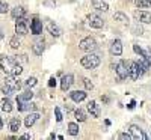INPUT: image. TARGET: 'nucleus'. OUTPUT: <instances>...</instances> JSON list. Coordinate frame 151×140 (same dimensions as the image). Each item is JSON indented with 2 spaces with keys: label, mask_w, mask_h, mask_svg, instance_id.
<instances>
[{
  "label": "nucleus",
  "mask_w": 151,
  "mask_h": 140,
  "mask_svg": "<svg viewBox=\"0 0 151 140\" xmlns=\"http://www.w3.org/2000/svg\"><path fill=\"white\" fill-rule=\"evenodd\" d=\"M0 68L3 69V72L6 74H12V75H20L23 72L21 65L15 60V57H9V56H2L0 57Z\"/></svg>",
  "instance_id": "1"
},
{
  "label": "nucleus",
  "mask_w": 151,
  "mask_h": 140,
  "mask_svg": "<svg viewBox=\"0 0 151 140\" xmlns=\"http://www.w3.org/2000/svg\"><path fill=\"white\" fill-rule=\"evenodd\" d=\"M2 110H3V111H6V113L12 111V103H11V99L5 98V99L2 101Z\"/></svg>",
  "instance_id": "23"
},
{
  "label": "nucleus",
  "mask_w": 151,
  "mask_h": 140,
  "mask_svg": "<svg viewBox=\"0 0 151 140\" xmlns=\"http://www.w3.org/2000/svg\"><path fill=\"white\" fill-rule=\"evenodd\" d=\"M119 139L129 140V139H132V134H130V133H121V134H119Z\"/></svg>",
  "instance_id": "36"
},
{
  "label": "nucleus",
  "mask_w": 151,
  "mask_h": 140,
  "mask_svg": "<svg viewBox=\"0 0 151 140\" xmlns=\"http://www.w3.org/2000/svg\"><path fill=\"white\" fill-rule=\"evenodd\" d=\"M86 92L85 91H73L71 94H70V96H71V99L73 101H76V103H82V101H85L86 99Z\"/></svg>",
  "instance_id": "17"
},
{
  "label": "nucleus",
  "mask_w": 151,
  "mask_h": 140,
  "mask_svg": "<svg viewBox=\"0 0 151 140\" xmlns=\"http://www.w3.org/2000/svg\"><path fill=\"white\" fill-rule=\"evenodd\" d=\"M50 139H58V136L53 133V134H50Z\"/></svg>",
  "instance_id": "44"
},
{
  "label": "nucleus",
  "mask_w": 151,
  "mask_h": 140,
  "mask_svg": "<svg viewBox=\"0 0 151 140\" xmlns=\"http://www.w3.org/2000/svg\"><path fill=\"white\" fill-rule=\"evenodd\" d=\"M21 139H27V140H29V139H32V136L27 133V134H23V136H21Z\"/></svg>",
  "instance_id": "40"
},
{
  "label": "nucleus",
  "mask_w": 151,
  "mask_h": 140,
  "mask_svg": "<svg viewBox=\"0 0 151 140\" xmlns=\"http://www.w3.org/2000/svg\"><path fill=\"white\" fill-rule=\"evenodd\" d=\"M20 126H21L20 118H12V119H11V122H9V130H11L12 133H17V131L20 130Z\"/></svg>",
  "instance_id": "20"
},
{
  "label": "nucleus",
  "mask_w": 151,
  "mask_h": 140,
  "mask_svg": "<svg viewBox=\"0 0 151 140\" xmlns=\"http://www.w3.org/2000/svg\"><path fill=\"white\" fill-rule=\"evenodd\" d=\"M29 32V23L26 18H20L15 23V33L17 35H27Z\"/></svg>",
  "instance_id": "7"
},
{
  "label": "nucleus",
  "mask_w": 151,
  "mask_h": 140,
  "mask_svg": "<svg viewBox=\"0 0 151 140\" xmlns=\"http://www.w3.org/2000/svg\"><path fill=\"white\" fill-rule=\"evenodd\" d=\"M11 15H12V18H14L15 21L20 20V18H24L26 17V9H24L23 6H15L14 9L11 11Z\"/></svg>",
  "instance_id": "16"
},
{
  "label": "nucleus",
  "mask_w": 151,
  "mask_h": 140,
  "mask_svg": "<svg viewBox=\"0 0 151 140\" xmlns=\"http://www.w3.org/2000/svg\"><path fill=\"white\" fill-rule=\"evenodd\" d=\"M47 30L50 32V35H52V36H55V38H59V36L62 35V30H60V27L58 26V24H55L53 21H48V23H47Z\"/></svg>",
  "instance_id": "15"
},
{
  "label": "nucleus",
  "mask_w": 151,
  "mask_h": 140,
  "mask_svg": "<svg viewBox=\"0 0 151 140\" xmlns=\"http://www.w3.org/2000/svg\"><path fill=\"white\" fill-rule=\"evenodd\" d=\"M116 75H118V79L119 80H124V79H127L129 77V68H130V60H119L116 63Z\"/></svg>",
  "instance_id": "4"
},
{
  "label": "nucleus",
  "mask_w": 151,
  "mask_h": 140,
  "mask_svg": "<svg viewBox=\"0 0 151 140\" xmlns=\"http://www.w3.org/2000/svg\"><path fill=\"white\" fill-rule=\"evenodd\" d=\"M48 86H50V87H55V86H56V79H55V77H52V79L48 80Z\"/></svg>",
  "instance_id": "38"
},
{
  "label": "nucleus",
  "mask_w": 151,
  "mask_h": 140,
  "mask_svg": "<svg viewBox=\"0 0 151 140\" xmlns=\"http://www.w3.org/2000/svg\"><path fill=\"white\" fill-rule=\"evenodd\" d=\"M113 20L121 23V24H129V17L125 14H122V12H115L113 14Z\"/></svg>",
  "instance_id": "21"
},
{
  "label": "nucleus",
  "mask_w": 151,
  "mask_h": 140,
  "mask_svg": "<svg viewBox=\"0 0 151 140\" xmlns=\"http://www.w3.org/2000/svg\"><path fill=\"white\" fill-rule=\"evenodd\" d=\"M79 125L77 124H74V122H71V124H68V133L71 134V136H77L79 134Z\"/></svg>",
  "instance_id": "24"
},
{
  "label": "nucleus",
  "mask_w": 151,
  "mask_h": 140,
  "mask_svg": "<svg viewBox=\"0 0 151 140\" xmlns=\"http://www.w3.org/2000/svg\"><path fill=\"white\" fill-rule=\"evenodd\" d=\"M36 83H38V81H36V79H35V77H29V79L26 80V86H29V87H33Z\"/></svg>",
  "instance_id": "33"
},
{
  "label": "nucleus",
  "mask_w": 151,
  "mask_h": 140,
  "mask_svg": "<svg viewBox=\"0 0 151 140\" xmlns=\"http://www.w3.org/2000/svg\"><path fill=\"white\" fill-rule=\"evenodd\" d=\"M92 6H94V9H97L100 12H107L109 11V5L104 0H92Z\"/></svg>",
  "instance_id": "18"
},
{
  "label": "nucleus",
  "mask_w": 151,
  "mask_h": 140,
  "mask_svg": "<svg viewBox=\"0 0 151 140\" xmlns=\"http://www.w3.org/2000/svg\"><path fill=\"white\" fill-rule=\"evenodd\" d=\"M74 114H76V119H77L79 122H85V121H86V113H85V110L77 109Z\"/></svg>",
  "instance_id": "25"
},
{
  "label": "nucleus",
  "mask_w": 151,
  "mask_h": 140,
  "mask_svg": "<svg viewBox=\"0 0 151 140\" xmlns=\"http://www.w3.org/2000/svg\"><path fill=\"white\" fill-rule=\"evenodd\" d=\"M2 92L5 94V95H12V94H15L17 91L14 87H12L11 84H8V83H3L2 84Z\"/></svg>",
  "instance_id": "22"
},
{
  "label": "nucleus",
  "mask_w": 151,
  "mask_h": 140,
  "mask_svg": "<svg viewBox=\"0 0 151 140\" xmlns=\"http://www.w3.org/2000/svg\"><path fill=\"white\" fill-rule=\"evenodd\" d=\"M132 33H134V35H142L144 33V29L139 26V23H137V21L132 26Z\"/></svg>",
  "instance_id": "28"
},
{
  "label": "nucleus",
  "mask_w": 151,
  "mask_h": 140,
  "mask_svg": "<svg viewBox=\"0 0 151 140\" xmlns=\"http://www.w3.org/2000/svg\"><path fill=\"white\" fill-rule=\"evenodd\" d=\"M3 128V119H2V116H0V130Z\"/></svg>",
  "instance_id": "42"
},
{
  "label": "nucleus",
  "mask_w": 151,
  "mask_h": 140,
  "mask_svg": "<svg viewBox=\"0 0 151 140\" xmlns=\"http://www.w3.org/2000/svg\"><path fill=\"white\" fill-rule=\"evenodd\" d=\"M88 111L91 113L92 118H98L101 110H100V106L95 103V101H89V104H88Z\"/></svg>",
  "instance_id": "19"
},
{
  "label": "nucleus",
  "mask_w": 151,
  "mask_h": 140,
  "mask_svg": "<svg viewBox=\"0 0 151 140\" xmlns=\"http://www.w3.org/2000/svg\"><path fill=\"white\" fill-rule=\"evenodd\" d=\"M134 20L137 23H144V24H150L151 23V14L148 11H134Z\"/></svg>",
  "instance_id": "8"
},
{
  "label": "nucleus",
  "mask_w": 151,
  "mask_h": 140,
  "mask_svg": "<svg viewBox=\"0 0 151 140\" xmlns=\"http://www.w3.org/2000/svg\"><path fill=\"white\" fill-rule=\"evenodd\" d=\"M73 83H74V75L73 74H67L60 80V89L64 92H67V91H70V87L73 86Z\"/></svg>",
  "instance_id": "10"
},
{
  "label": "nucleus",
  "mask_w": 151,
  "mask_h": 140,
  "mask_svg": "<svg viewBox=\"0 0 151 140\" xmlns=\"http://www.w3.org/2000/svg\"><path fill=\"white\" fill-rule=\"evenodd\" d=\"M133 50H134V53H136V54H139L141 57H147V56H148V53H145L144 50H142L139 45H136V44L133 45Z\"/></svg>",
  "instance_id": "30"
},
{
  "label": "nucleus",
  "mask_w": 151,
  "mask_h": 140,
  "mask_svg": "<svg viewBox=\"0 0 151 140\" xmlns=\"http://www.w3.org/2000/svg\"><path fill=\"white\" fill-rule=\"evenodd\" d=\"M41 116H40V113H36V111H33V113H29L26 118H24V125H26V128H30V126H33L35 125V122L40 119Z\"/></svg>",
  "instance_id": "12"
},
{
  "label": "nucleus",
  "mask_w": 151,
  "mask_h": 140,
  "mask_svg": "<svg viewBox=\"0 0 151 140\" xmlns=\"http://www.w3.org/2000/svg\"><path fill=\"white\" fill-rule=\"evenodd\" d=\"M9 45H11V48H14V50H17V48H20V47H21V41L18 39V35H17V36H14V38H11Z\"/></svg>",
  "instance_id": "26"
},
{
  "label": "nucleus",
  "mask_w": 151,
  "mask_h": 140,
  "mask_svg": "<svg viewBox=\"0 0 151 140\" xmlns=\"http://www.w3.org/2000/svg\"><path fill=\"white\" fill-rule=\"evenodd\" d=\"M129 133L132 134V139H136V140H148V136L139 128L137 125H130V128H129Z\"/></svg>",
  "instance_id": "9"
},
{
  "label": "nucleus",
  "mask_w": 151,
  "mask_h": 140,
  "mask_svg": "<svg viewBox=\"0 0 151 140\" xmlns=\"http://www.w3.org/2000/svg\"><path fill=\"white\" fill-rule=\"evenodd\" d=\"M134 106H136V101H134V99H132V103H130V104H129L127 107H129V109L132 110V109H134Z\"/></svg>",
  "instance_id": "39"
},
{
  "label": "nucleus",
  "mask_w": 151,
  "mask_h": 140,
  "mask_svg": "<svg viewBox=\"0 0 151 140\" xmlns=\"http://www.w3.org/2000/svg\"><path fill=\"white\" fill-rule=\"evenodd\" d=\"M110 54L112 56H121L122 54V42L119 39H115L110 44Z\"/></svg>",
  "instance_id": "11"
},
{
  "label": "nucleus",
  "mask_w": 151,
  "mask_h": 140,
  "mask_svg": "<svg viewBox=\"0 0 151 140\" xmlns=\"http://www.w3.org/2000/svg\"><path fill=\"white\" fill-rule=\"evenodd\" d=\"M86 21H88V26H91L92 29H101L104 26L103 18L98 17L97 14H88L86 15Z\"/></svg>",
  "instance_id": "6"
},
{
  "label": "nucleus",
  "mask_w": 151,
  "mask_h": 140,
  "mask_svg": "<svg viewBox=\"0 0 151 140\" xmlns=\"http://www.w3.org/2000/svg\"><path fill=\"white\" fill-rule=\"evenodd\" d=\"M79 48L82 51H86V53H92L94 50L97 48V41L94 39L92 36H86L79 42Z\"/></svg>",
  "instance_id": "3"
},
{
  "label": "nucleus",
  "mask_w": 151,
  "mask_h": 140,
  "mask_svg": "<svg viewBox=\"0 0 151 140\" xmlns=\"http://www.w3.org/2000/svg\"><path fill=\"white\" fill-rule=\"evenodd\" d=\"M100 62H101L100 56L98 54H94V53H89V54H86V56H83L80 59L82 66L86 68V69H95L100 65Z\"/></svg>",
  "instance_id": "2"
},
{
  "label": "nucleus",
  "mask_w": 151,
  "mask_h": 140,
  "mask_svg": "<svg viewBox=\"0 0 151 140\" xmlns=\"http://www.w3.org/2000/svg\"><path fill=\"white\" fill-rule=\"evenodd\" d=\"M3 39V30H2V27H0V41Z\"/></svg>",
  "instance_id": "43"
},
{
  "label": "nucleus",
  "mask_w": 151,
  "mask_h": 140,
  "mask_svg": "<svg viewBox=\"0 0 151 140\" xmlns=\"http://www.w3.org/2000/svg\"><path fill=\"white\" fill-rule=\"evenodd\" d=\"M15 60L18 63H27L29 59H27V54H20V56H15Z\"/></svg>",
  "instance_id": "31"
},
{
  "label": "nucleus",
  "mask_w": 151,
  "mask_h": 140,
  "mask_svg": "<svg viewBox=\"0 0 151 140\" xmlns=\"http://www.w3.org/2000/svg\"><path fill=\"white\" fill-rule=\"evenodd\" d=\"M101 101H103V103H109V98L107 96H101Z\"/></svg>",
  "instance_id": "41"
},
{
  "label": "nucleus",
  "mask_w": 151,
  "mask_h": 140,
  "mask_svg": "<svg viewBox=\"0 0 151 140\" xmlns=\"http://www.w3.org/2000/svg\"><path fill=\"white\" fill-rule=\"evenodd\" d=\"M145 74V69L139 65L137 62H133L130 60V68H129V77L132 80H137L139 77H142V75Z\"/></svg>",
  "instance_id": "5"
},
{
  "label": "nucleus",
  "mask_w": 151,
  "mask_h": 140,
  "mask_svg": "<svg viewBox=\"0 0 151 140\" xmlns=\"http://www.w3.org/2000/svg\"><path fill=\"white\" fill-rule=\"evenodd\" d=\"M55 114H56V121L60 122V121H62V113H60V109H59V107L55 109Z\"/></svg>",
  "instance_id": "35"
},
{
  "label": "nucleus",
  "mask_w": 151,
  "mask_h": 140,
  "mask_svg": "<svg viewBox=\"0 0 151 140\" xmlns=\"http://www.w3.org/2000/svg\"><path fill=\"white\" fill-rule=\"evenodd\" d=\"M18 98H20V99H23V101H30V99L33 98V92H32L30 89H29V91H26V92H24L23 95H20Z\"/></svg>",
  "instance_id": "29"
},
{
  "label": "nucleus",
  "mask_w": 151,
  "mask_h": 140,
  "mask_svg": "<svg viewBox=\"0 0 151 140\" xmlns=\"http://www.w3.org/2000/svg\"><path fill=\"white\" fill-rule=\"evenodd\" d=\"M8 11H9L8 3H5V2H0V12H2V14H6Z\"/></svg>",
  "instance_id": "34"
},
{
  "label": "nucleus",
  "mask_w": 151,
  "mask_h": 140,
  "mask_svg": "<svg viewBox=\"0 0 151 140\" xmlns=\"http://www.w3.org/2000/svg\"><path fill=\"white\" fill-rule=\"evenodd\" d=\"M133 3L137 8H150L151 6V0H133Z\"/></svg>",
  "instance_id": "27"
},
{
  "label": "nucleus",
  "mask_w": 151,
  "mask_h": 140,
  "mask_svg": "<svg viewBox=\"0 0 151 140\" xmlns=\"http://www.w3.org/2000/svg\"><path fill=\"white\" fill-rule=\"evenodd\" d=\"M45 50V45H44V39H36L32 45V51L36 54V56H41Z\"/></svg>",
  "instance_id": "14"
},
{
  "label": "nucleus",
  "mask_w": 151,
  "mask_h": 140,
  "mask_svg": "<svg viewBox=\"0 0 151 140\" xmlns=\"http://www.w3.org/2000/svg\"><path fill=\"white\" fill-rule=\"evenodd\" d=\"M44 5H45V6H53V8H55V6H56V2H55V0H47V2H44Z\"/></svg>",
  "instance_id": "37"
},
{
  "label": "nucleus",
  "mask_w": 151,
  "mask_h": 140,
  "mask_svg": "<svg viewBox=\"0 0 151 140\" xmlns=\"http://www.w3.org/2000/svg\"><path fill=\"white\" fill-rule=\"evenodd\" d=\"M83 84H85V87L88 89V91H92L94 89V84H92V81L89 79H83Z\"/></svg>",
  "instance_id": "32"
},
{
  "label": "nucleus",
  "mask_w": 151,
  "mask_h": 140,
  "mask_svg": "<svg viewBox=\"0 0 151 140\" xmlns=\"http://www.w3.org/2000/svg\"><path fill=\"white\" fill-rule=\"evenodd\" d=\"M30 32L33 35H41L42 33V21H40L38 18H33L30 21Z\"/></svg>",
  "instance_id": "13"
}]
</instances>
